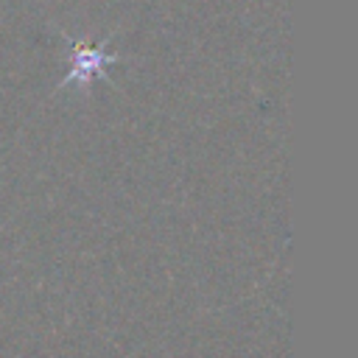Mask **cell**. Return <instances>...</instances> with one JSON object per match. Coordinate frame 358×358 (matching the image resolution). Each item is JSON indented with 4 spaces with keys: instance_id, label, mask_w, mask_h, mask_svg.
<instances>
[{
    "instance_id": "obj_1",
    "label": "cell",
    "mask_w": 358,
    "mask_h": 358,
    "mask_svg": "<svg viewBox=\"0 0 358 358\" xmlns=\"http://www.w3.org/2000/svg\"><path fill=\"white\" fill-rule=\"evenodd\" d=\"M64 45H67V73L64 78L59 81V90H64L67 84H78V87H90L95 78H106L109 67L120 62V56L115 50H106L101 45H92V42H81V39H73L64 34Z\"/></svg>"
}]
</instances>
